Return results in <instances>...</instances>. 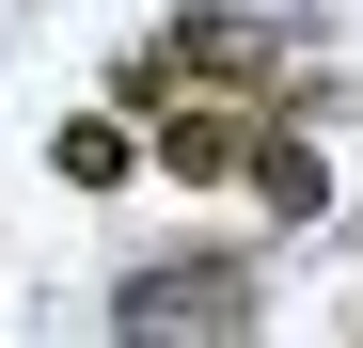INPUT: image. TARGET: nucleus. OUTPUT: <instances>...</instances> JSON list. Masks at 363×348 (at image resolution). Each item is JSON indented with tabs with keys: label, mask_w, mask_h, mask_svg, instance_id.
Masks as SVG:
<instances>
[{
	"label": "nucleus",
	"mask_w": 363,
	"mask_h": 348,
	"mask_svg": "<svg viewBox=\"0 0 363 348\" xmlns=\"http://www.w3.org/2000/svg\"><path fill=\"white\" fill-rule=\"evenodd\" d=\"M221 317H253V238H237V254L127 269V332H221Z\"/></svg>",
	"instance_id": "nucleus-1"
},
{
	"label": "nucleus",
	"mask_w": 363,
	"mask_h": 348,
	"mask_svg": "<svg viewBox=\"0 0 363 348\" xmlns=\"http://www.w3.org/2000/svg\"><path fill=\"white\" fill-rule=\"evenodd\" d=\"M158 64H174V80H237V95H253V80H269V32L206 0V16H174V48H158Z\"/></svg>",
	"instance_id": "nucleus-2"
},
{
	"label": "nucleus",
	"mask_w": 363,
	"mask_h": 348,
	"mask_svg": "<svg viewBox=\"0 0 363 348\" xmlns=\"http://www.w3.org/2000/svg\"><path fill=\"white\" fill-rule=\"evenodd\" d=\"M237 111H253V95H158V158L174 174H237V143H253Z\"/></svg>",
	"instance_id": "nucleus-3"
},
{
	"label": "nucleus",
	"mask_w": 363,
	"mask_h": 348,
	"mask_svg": "<svg viewBox=\"0 0 363 348\" xmlns=\"http://www.w3.org/2000/svg\"><path fill=\"white\" fill-rule=\"evenodd\" d=\"M237 158H253V206H269V222H316V206H332V158L300 143V127H253Z\"/></svg>",
	"instance_id": "nucleus-4"
},
{
	"label": "nucleus",
	"mask_w": 363,
	"mask_h": 348,
	"mask_svg": "<svg viewBox=\"0 0 363 348\" xmlns=\"http://www.w3.org/2000/svg\"><path fill=\"white\" fill-rule=\"evenodd\" d=\"M48 174H64V190H127V111H79V127L48 143Z\"/></svg>",
	"instance_id": "nucleus-5"
}]
</instances>
